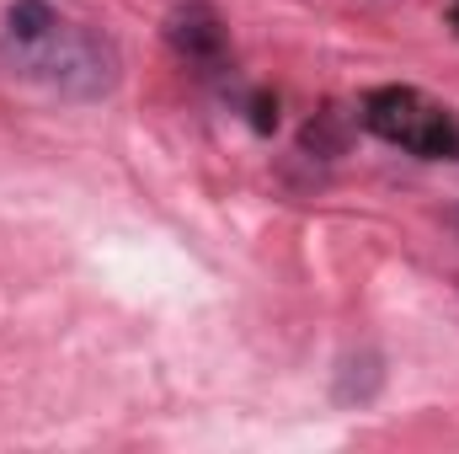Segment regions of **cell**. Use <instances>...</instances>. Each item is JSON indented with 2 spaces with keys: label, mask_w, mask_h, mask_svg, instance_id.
<instances>
[{
  "label": "cell",
  "mask_w": 459,
  "mask_h": 454,
  "mask_svg": "<svg viewBox=\"0 0 459 454\" xmlns=\"http://www.w3.org/2000/svg\"><path fill=\"white\" fill-rule=\"evenodd\" d=\"M16 70L43 81L48 92L59 97H75V102H97L117 86V48L91 32V27H54V38L43 43H16Z\"/></svg>",
  "instance_id": "cell-1"
},
{
  "label": "cell",
  "mask_w": 459,
  "mask_h": 454,
  "mask_svg": "<svg viewBox=\"0 0 459 454\" xmlns=\"http://www.w3.org/2000/svg\"><path fill=\"white\" fill-rule=\"evenodd\" d=\"M428 102L417 97V92H406V86H390V92H374L368 102H363V123L379 134V139H390V144H417V134H422V123H428Z\"/></svg>",
  "instance_id": "cell-2"
},
{
  "label": "cell",
  "mask_w": 459,
  "mask_h": 454,
  "mask_svg": "<svg viewBox=\"0 0 459 454\" xmlns=\"http://www.w3.org/2000/svg\"><path fill=\"white\" fill-rule=\"evenodd\" d=\"M166 43H171L182 59L209 65V59L225 54V27H220V16H214L209 5H177V11L166 16Z\"/></svg>",
  "instance_id": "cell-3"
},
{
  "label": "cell",
  "mask_w": 459,
  "mask_h": 454,
  "mask_svg": "<svg viewBox=\"0 0 459 454\" xmlns=\"http://www.w3.org/2000/svg\"><path fill=\"white\" fill-rule=\"evenodd\" d=\"M385 390V358L379 353H347L342 369H337V385H332V396H337V406H368L374 396Z\"/></svg>",
  "instance_id": "cell-4"
},
{
  "label": "cell",
  "mask_w": 459,
  "mask_h": 454,
  "mask_svg": "<svg viewBox=\"0 0 459 454\" xmlns=\"http://www.w3.org/2000/svg\"><path fill=\"white\" fill-rule=\"evenodd\" d=\"M54 27H59V16L43 0H11V11H5L11 43H43V38H54Z\"/></svg>",
  "instance_id": "cell-5"
},
{
  "label": "cell",
  "mask_w": 459,
  "mask_h": 454,
  "mask_svg": "<svg viewBox=\"0 0 459 454\" xmlns=\"http://www.w3.org/2000/svg\"><path fill=\"white\" fill-rule=\"evenodd\" d=\"M411 150H417V155H428V161H444V155H455V150H459V128H455V118H444L438 108H433Z\"/></svg>",
  "instance_id": "cell-6"
},
{
  "label": "cell",
  "mask_w": 459,
  "mask_h": 454,
  "mask_svg": "<svg viewBox=\"0 0 459 454\" xmlns=\"http://www.w3.org/2000/svg\"><path fill=\"white\" fill-rule=\"evenodd\" d=\"M299 144L310 150V155H321V161H332V155H342L347 134H342V118L337 113H321L305 123V134H299Z\"/></svg>",
  "instance_id": "cell-7"
}]
</instances>
